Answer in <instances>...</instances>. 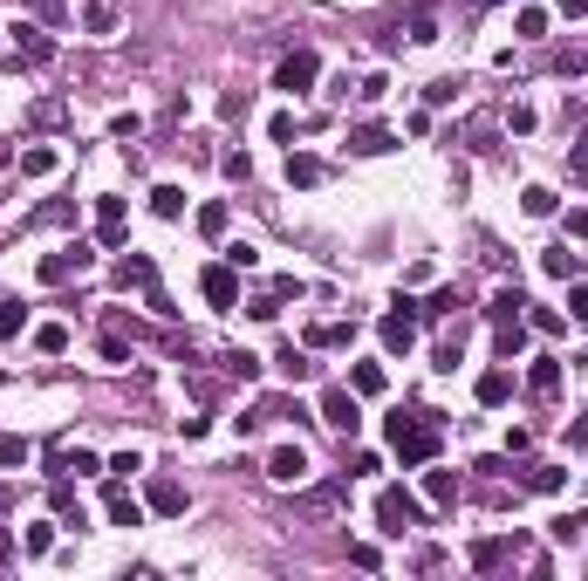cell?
I'll list each match as a JSON object with an SVG mask.
<instances>
[{"label":"cell","instance_id":"7bdbcfd3","mask_svg":"<svg viewBox=\"0 0 588 581\" xmlns=\"http://www.w3.org/2000/svg\"><path fill=\"white\" fill-rule=\"evenodd\" d=\"M247 315H253V321H274V315H280V294H274V288H267V294H253V301H247Z\"/></svg>","mask_w":588,"mask_h":581},{"label":"cell","instance_id":"11a10c76","mask_svg":"<svg viewBox=\"0 0 588 581\" xmlns=\"http://www.w3.org/2000/svg\"><path fill=\"white\" fill-rule=\"evenodd\" d=\"M555 7H561L568 21H582V14H588V0H555Z\"/></svg>","mask_w":588,"mask_h":581},{"label":"cell","instance_id":"6f0895ef","mask_svg":"<svg viewBox=\"0 0 588 581\" xmlns=\"http://www.w3.org/2000/svg\"><path fill=\"white\" fill-rule=\"evenodd\" d=\"M7 561H14V534H0V567H7Z\"/></svg>","mask_w":588,"mask_h":581},{"label":"cell","instance_id":"60d3db41","mask_svg":"<svg viewBox=\"0 0 588 581\" xmlns=\"http://www.w3.org/2000/svg\"><path fill=\"white\" fill-rule=\"evenodd\" d=\"M130 472H144V452H138V444H130V452H117V459H109V479H130Z\"/></svg>","mask_w":588,"mask_h":581},{"label":"cell","instance_id":"836d02e7","mask_svg":"<svg viewBox=\"0 0 588 581\" xmlns=\"http://www.w3.org/2000/svg\"><path fill=\"white\" fill-rule=\"evenodd\" d=\"M547 534H555V540H561V548H574V540H582V534H588V513H561V520H555V527H547Z\"/></svg>","mask_w":588,"mask_h":581},{"label":"cell","instance_id":"816d5d0a","mask_svg":"<svg viewBox=\"0 0 588 581\" xmlns=\"http://www.w3.org/2000/svg\"><path fill=\"white\" fill-rule=\"evenodd\" d=\"M28 7H34L42 21H62V14H69V0H28Z\"/></svg>","mask_w":588,"mask_h":581},{"label":"cell","instance_id":"2e32d148","mask_svg":"<svg viewBox=\"0 0 588 581\" xmlns=\"http://www.w3.org/2000/svg\"><path fill=\"white\" fill-rule=\"evenodd\" d=\"M322 178H328V165H322V157L288 151V185H301V192H308V185H322Z\"/></svg>","mask_w":588,"mask_h":581},{"label":"cell","instance_id":"277c9868","mask_svg":"<svg viewBox=\"0 0 588 581\" xmlns=\"http://www.w3.org/2000/svg\"><path fill=\"white\" fill-rule=\"evenodd\" d=\"M315 76H322V55H315V48H294V55H280V69H274V90H288V96H308V90H315Z\"/></svg>","mask_w":588,"mask_h":581},{"label":"cell","instance_id":"db71d44e","mask_svg":"<svg viewBox=\"0 0 588 581\" xmlns=\"http://www.w3.org/2000/svg\"><path fill=\"white\" fill-rule=\"evenodd\" d=\"M568 171H582V178H588V138H582V144L568 151Z\"/></svg>","mask_w":588,"mask_h":581},{"label":"cell","instance_id":"44dd1931","mask_svg":"<svg viewBox=\"0 0 588 581\" xmlns=\"http://www.w3.org/2000/svg\"><path fill=\"white\" fill-rule=\"evenodd\" d=\"M507 397H513V376H507V369H486V376H479V404H486V411H499Z\"/></svg>","mask_w":588,"mask_h":581},{"label":"cell","instance_id":"681fc988","mask_svg":"<svg viewBox=\"0 0 588 581\" xmlns=\"http://www.w3.org/2000/svg\"><path fill=\"white\" fill-rule=\"evenodd\" d=\"M411 42L432 48V42H438V21H432V14H418V21H411Z\"/></svg>","mask_w":588,"mask_h":581},{"label":"cell","instance_id":"ee69618b","mask_svg":"<svg viewBox=\"0 0 588 581\" xmlns=\"http://www.w3.org/2000/svg\"><path fill=\"white\" fill-rule=\"evenodd\" d=\"M294 130H301V123H294V117H288V110H280V117H274V123H267V138H274V144H288V151H294Z\"/></svg>","mask_w":588,"mask_h":581},{"label":"cell","instance_id":"d6986e66","mask_svg":"<svg viewBox=\"0 0 588 581\" xmlns=\"http://www.w3.org/2000/svg\"><path fill=\"white\" fill-rule=\"evenodd\" d=\"M151 513H185V486L178 479H151Z\"/></svg>","mask_w":588,"mask_h":581},{"label":"cell","instance_id":"5b68a950","mask_svg":"<svg viewBox=\"0 0 588 581\" xmlns=\"http://www.w3.org/2000/svg\"><path fill=\"white\" fill-rule=\"evenodd\" d=\"M90 261H96V246H62V253H42V267H34V274H42V288H62V281H76V274H90Z\"/></svg>","mask_w":588,"mask_h":581},{"label":"cell","instance_id":"7c38bea8","mask_svg":"<svg viewBox=\"0 0 588 581\" xmlns=\"http://www.w3.org/2000/svg\"><path fill=\"white\" fill-rule=\"evenodd\" d=\"M526 390H534V397H561V356H534V369H526Z\"/></svg>","mask_w":588,"mask_h":581},{"label":"cell","instance_id":"e575fe53","mask_svg":"<svg viewBox=\"0 0 588 581\" xmlns=\"http://www.w3.org/2000/svg\"><path fill=\"white\" fill-rule=\"evenodd\" d=\"M21 329H28V308H21V301H0V342H14Z\"/></svg>","mask_w":588,"mask_h":581},{"label":"cell","instance_id":"91938a15","mask_svg":"<svg viewBox=\"0 0 588 581\" xmlns=\"http://www.w3.org/2000/svg\"><path fill=\"white\" fill-rule=\"evenodd\" d=\"M479 7H507V0H479Z\"/></svg>","mask_w":588,"mask_h":581},{"label":"cell","instance_id":"83f0119b","mask_svg":"<svg viewBox=\"0 0 588 581\" xmlns=\"http://www.w3.org/2000/svg\"><path fill=\"white\" fill-rule=\"evenodd\" d=\"M226 226H232V213H226V199H213V205H199V233H205V240H226Z\"/></svg>","mask_w":588,"mask_h":581},{"label":"cell","instance_id":"4316f807","mask_svg":"<svg viewBox=\"0 0 588 581\" xmlns=\"http://www.w3.org/2000/svg\"><path fill=\"white\" fill-rule=\"evenodd\" d=\"M219 363H226V376H232V383H253V376H261V356H253V349H226Z\"/></svg>","mask_w":588,"mask_h":581},{"label":"cell","instance_id":"ffe728a7","mask_svg":"<svg viewBox=\"0 0 588 581\" xmlns=\"http://www.w3.org/2000/svg\"><path fill=\"white\" fill-rule=\"evenodd\" d=\"M384 363H356V369H349V390H356V397H384Z\"/></svg>","mask_w":588,"mask_h":581},{"label":"cell","instance_id":"4dcf8cb0","mask_svg":"<svg viewBox=\"0 0 588 581\" xmlns=\"http://www.w3.org/2000/svg\"><path fill=\"white\" fill-rule=\"evenodd\" d=\"M34 349H42V356H62V349H69V329H62V321H42V329H34Z\"/></svg>","mask_w":588,"mask_h":581},{"label":"cell","instance_id":"603a6c76","mask_svg":"<svg viewBox=\"0 0 588 581\" xmlns=\"http://www.w3.org/2000/svg\"><path fill=\"white\" fill-rule=\"evenodd\" d=\"M28 459H34V444H28V438H14V431H0V472H21Z\"/></svg>","mask_w":588,"mask_h":581},{"label":"cell","instance_id":"3957f363","mask_svg":"<svg viewBox=\"0 0 588 581\" xmlns=\"http://www.w3.org/2000/svg\"><path fill=\"white\" fill-rule=\"evenodd\" d=\"M376 520H384V534H411V527H424V506L403 486H384L376 492Z\"/></svg>","mask_w":588,"mask_h":581},{"label":"cell","instance_id":"5bb4252c","mask_svg":"<svg viewBox=\"0 0 588 581\" xmlns=\"http://www.w3.org/2000/svg\"><path fill=\"white\" fill-rule=\"evenodd\" d=\"M349 151L356 157H384V151H397V138H390L384 123H363V130H349Z\"/></svg>","mask_w":588,"mask_h":581},{"label":"cell","instance_id":"6da1fadb","mask_svg":"<svg viewBox=\"0 0 588 581\" xmlns=\"http://www.w3.org/2000/svg\"><path fill=\"white\" fill-rule=\"evenodd\" d=\"M390 444L403 465H432L438 459V411H397L390 417Z\"/></svg>","mask_w":588,"mask_h":581},{"label":"cell","instance_id":"d4e9b609","mask_svg":"<svg viewBox=\"0 0 588 581\" xmlns=\"http://www.w3.org/2000/svg\"><path fill=\"white\" fill-rule=\"evenodd\" d=\"M151 213L157 219H185V192H178V185H151Z\"/></svg>","mask_w":588,"mask_h":581},{"label":"cell","instance_id":"30bf717a","mask_svg":"<svg viewBox=\"0 0 588 581\" xmlns=\"http://www.w3.org/2000/svg\"><path fill=\"white\" fill-rule=\"evenodd\" d=\"M103 513H109V527H144V506L130 500V492L117 486V479L103 486Z\"/></svg>","mask_w":588,"mask_h":581},{"label":"cell","instance_id":"9f6ffc18","mask_svg":"<svg viewBox=\"0 0 588 581\" xmlns=\"http://www.w3.org/2000/svg\"><path fill=\"white\" fill-rule=\"evenodd\" d=\"M568 233H574V240H588V205H582V213L568 219Z\"/></svg>","mask_w":588,"mask_h":581},{"label":"cell","instance_id":"f1b7e54d","mask_svg":"<svg viewBox=\"0 0 588 581\" xmlns=\"http://www.w3.org/2000/svg\"><path fill=\"white\" fill-rule=\"evenodd\" d=\"M507 554H513V540H472V554H465V561H472V567H499Z\"/></svg>","mask_w":588,"mask_h":581},{"label":"cell","instance_id":"7402d4cb","mask_svg":"<svg viewBox=\"0 0 588 581\" xmlns=\"http://www.w3.org/2000/svg\"><path fill=\"white\" fill-rule=\"evenodd\" d=\"M342 500H349V486L336 479V486H315V492H301V513H336Z\"/></svg>","mask_w":588,"mask_h":581},{"label":"cell","instance_id":"7a4b0ae2","mask_svg":"<svg viewBox=\"0 0 588 581\" xmlns=\"http://www.w3.org/2000/svg\"><path fill=\"white\" fill-rule=\"evenodd\" d=\"M117 288H138L144 308L171 315V294H165V281H157V261H151V253H124V261H117Z\"/></svg>","mask_w":588,"mask_h":581},{"label":"cell","instance_id":"484cf974","mask_svg":"<svg viewBox=\"0 0 588 581\" xmlns=\"http://www.w3.org/2000/svg\"><path fill=\"white\" fill-rule=\"evenodd\" d=\"M541 267H547L555 281H574V274H582V253H568V246H547V253H541Z\"/></svg>","mask_w":588,"mask_h":581},{"label":"cell","instance_id":"f35d334b","mask_svg":"<svg viewBox=\"0 0 588 581\" xmlns=\"http://www.w3.org/2000/svg\"><path fill=\"white\" fill-rule=\"evenodd\" d=\"M82 28H90V34H109V28H117V14H109L103 0H90V7H82Z\"/></svg>","mask_w":588,"mask_h":581},{"label":"cell","instance_id":"8fae6325","mask_svg":"<svg viewBox=\"0 0 588 581\" xmlns=\"http://www.w3.org/2000/svg\"><path fill=\"white\" fill-rule=\"evenodd\" d=\"M376 336H384L390 356H403L411 342H418V315H411V308H403V315H384V329H376Z\"/></svg>","mask_w":588,"mask_h":581},{"label":"cell","instance_id":"7dc6e473","mask_svg":"<svg viewBox=\"0 0 588 581\" xmlns=\"http://www.w3.org/2000/svg\"><path fill=\"white\" fill-rule=\"evenodd\" d=\"M526 321H534V329H541V336H561V329H568V321H561L555 308H534V315H526Z\"/></svg>","mask_w":588,"mask_h":581},{"label":"cell","instance_id":"8d00e7d4","mask_svg":"<svg viewBox=\"0 0 588 581\" xmlns=\"http://www.w3.org/2000/svg\"><path fill=\"white\" fill-rule=\"evenodd\" d=\"M21 171H28V178H48V171H55V151H48V144H34V151H21Z\"/></svg>","mask_w":588,"mask_h":581},{"label":"cell","instance_id":"bcb514c9","mask_svg":"<svg viewBox=\"0 0 588 581\" xmlns=\"http://www.w3.org/2000/svg\"><path fill=\"white\" fill-rule=\"evenodd\" d=\"M69 117V103H55V96H42V103H34V123H42V130H48V123H62Z\"/></svg>","mask_w":588,"mask_h":581},{"label":"cell","instance_id":"74e56055","mask_svg":"<svg viewBox=\"0 0 588 581\" xmlns=\"http://www.w3.org/2000/svg\"><path fill=\"white\" fill-rule=\"evenodd\" d=\"M418 315H432V321H451V315H459V294H451V288H438L432 301L418 308Z\"/></svg>","mask_w":588,"mask_h":581},{"label":"cell","instance_id":"9c48e42d","mask_svg":"<svg viewBox=\"0 0 588 581\" xmlns=\"http://www.w3.org/2000/svg\"><path fill=\"white\" fill-rule=\"evenodd\" d=\"M96 240H103V246H124V199H117V192H103V199H96Z\"/></svg>","mask_w":588,"mask_h":581},{"label":"cell","instance_id":"cb8c5ba5","mask_svg":"<svg viewBox=\"0 0 588 581\" xmlns=\"http://www.w3.org/2000/svg\"><path fill=\"white\" fill-rule=\"evenodd\" d=\"M520 308H526V294H520V288H499L493 301H486V315H493L499 329H507V321H520Z\"/></svg>","mask_w":588,"mask_h":581},{"label":"cell","instance_id":"f546056e","mask_svg":"<svg viewBox=\"0 0 588 581\" xmlns=\"http://www.w3.org/2000/svg\"><path fill=\"white\" fill-rule=\"evenodd\" d=\"M459 349H465V329H459V336H445V342L432 349V369H438V376H451V369H459Z\"/></svg>","mask_w":588,"mask_h":581},{"label":"cell","instance_id":"f907efd6","mask_svg":"<svg viewBox=\"0 0 588 581\" xmlns=\"http://www.w3.org/2000/svg\"><path fill=\"white\" fill-rule=\"evenodd\" d=\"M226 178L247 185V178H253V157H247V151H232V157H226Z\"/></svg>","mask_w":588,"mask_h":581},{"label":"cell","instance_id":"ba28073f","mask_svg":"<svg viewBox=\"0 0 588 581\" xmlns=\"http://www.w3.org/2000/svg\"><path fill=\"white\" fill-rule=\"evenodd\" d=\"M199 288H205V301H213V308H240V274H232V261L226 267H205Z\"/></svg>","mask_w":588,"mask_h":581},{"label":"cell","instance_id":"680465c9","mask_svg":"<svg viewBox=\"0 0 588 581\" xmlns=\"http://www.w3.org/2000/svg\"><path fill=\"white\" fill-rule=\"evenodd\" d=\"M0 513H14V486H0Z\"/></svg>","mask_w":588,"mask_h":581},{"label":"cell","instance_id":"ac0fdd59","mask_svg":"<svg viewBox=\"0 0 588 581\" xmlns=\"http://www.w3.org/2000/svg\"><path fill=\"white\" fill-rule=\"evenodd\" d=\"M424 492H432V506H459V472L432 465V472H424Z\"/></svg>","mask_w":588,"mask_h":581},{"label":"cell","instance_id":"d590c367","mask_svg":"<svg viewBox=\"0 0 588 581\" xmlns=\"http://www.w3.org/2000/svg\"><path fill=\"white\" fill-rule=\"evenodd\" d=\"M520 205H526V219H547V213H555V192H547V185H526Z\"/></svg>","mask_w":588,"mask_h":581},{"label":"cell","instance_id":"9a60e30c","mask_svg":"<svg viewBox=\"0 0 588 581\" xmlns=\"http://www.w3.org/2000/svg\"><path fill=\"white\" fill-rule=\"evenodd\" d=\"M48 506H55V520H62V527H82V500H76V486H69V479H55V486H48Z\"/></svg>","mask_w":588,"mask_h":581},{"label":"cell","instance_id":"d6a6232c","mask_svg":"<svg viewBox=\"0 0 588 581\" xmlns=\"http://www.w3.org/2000/svg\"><path fill=\"white\" fill-rule=\"evenodd\" d=\"M280 376H288V383H308V376H315V363L288 342V349H280Z\"/></svg>","mask_w":588,"mask_h":581},{"label":"cell","instance_id":"ab89813d","mask_svg":"<svg viewBox=\"0 0 588 581\" xmlns=\"http://www.w3.org/2000/svg\"><path fill=\"white\" fill-rule=\"evenodd\" d=\"M48 548H55V527H28V534H21V554H48Z\"/></svg>","mask_w":588,"mask_h":581},{"label":"cell","instance_id":"4fadbf2b","mask_svg":"<svg viewBox=\"0 0 588 581\" xmlns=\"http://www.w3.org/2000/svg\"><path fill=\"white\" fill-rule=\"evenodd\" d=\"M7 34H14V48H21V55H28V62H55V42H48V34L34 28V21H14V28H7Z\"/></svg>","mask_w":588,"mask_h":581},{"label":"cell","instance_id":"52a82bcc","mask_svg":"<svg viewBox=\"0 0 588 581\" xmlns=\"http://www.w3.org/2000/svg\"><path fill=\"white\" fill-rule=\"evenodd\" d=\"M267 479H280V486H301V479H308V452H301V444H280V452H267Z\"/></svg>","mask_w":588,"mask_h":581},{"label":"cell","instance_id":"8992f818","mask_svg":"<svg viewBox=\"0 0 588 581\" xmlns=\"http://www.w3.org/2000/svg\"><path fill=\"white\" fill-rule=\"evenodd\" d=\"M322 424L342 431V438H356L363 411H356V390H322Z\"/></svg>","mask_w":588,"mask_h":581},{"label":"cell","instance_id":"b9f144b4","mask_svg":"<svg viewBox=\"0 0 588 581\" xmlns=\"http://www.w3.org/2000/svg\"><path fill=\"white\" fill-rule=\"evenodd\" d=\"M513 28L534 42V34H547V14H541V7H520V14H513Z\"/></svg>","mask_w":588,"mask_h":581},{"label":"cell","instance_id":"f6af8a7d","mask_svg":"<svg viewBox=\"0 0 588 581\" xmlns=\"http://www.w3.org/2000/svg\"><path fill=\"white\" fill-rule=\"evenodd\" d=\"M520 342H526V329H520V321H507V329H499V356L513 363V356H520Z\"/></svg>","mask_w":588,"mask_h":581},{"label":"cell","instance_id":"1f68e13d","mask_svg":"<svg viewBox=\"0 0 588 581\" xmlns=\"http://www.w3.org/2000/svg\"><path fill=\"white\" fill-rule=\"evenodd\" d=\"M526 486H534V492H561V486H568V465H534Z\"/></svg>","mask_w":588,"mask_h":581},{"label":"cell","instance_id":"e0dca14e","mask_svg":"<svg viewBox=\"0 0 588 581\" xmlns=\"http://www.w3.org/2000/svg\"><path fill=\"white\" fill-rule=\"evenodd\" d=\"M349 342H356L349 321H315V329H308V349H349Z\"/></svg>","mask_w":588,"mask_h":581},{"label":"cell","instance_id":"c3c4849f","mask_svg":"<svg viewBox=\"0 0 588 581\" xmlns=\"http://www.w3.org/2000/svg\"><path fill=\"white\" fill-rule=\"evenodd\" d=\"M451 96H459V82H451V76H438V82H424V103H451Z\"/></svg>","mask_w":588,"mask_h":581},{"label":"cell","instance_id":"f5cc1de1","mask_svg":"<svg viewBox=\"0 0 588 581\" xmlns=\"http://www.w3.org/2000/svg\"><path fill=\"white\" fill-rule=\"evenodd\" d=\"M568 308H574V321H588V281H574V294H568Z\"/></svg>","mask_w":588,"mask_h":581}]
</instances>
